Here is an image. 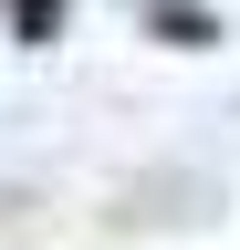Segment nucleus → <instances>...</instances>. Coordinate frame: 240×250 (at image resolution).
<instances>
[{
    "mask_svg": "<svg viewBox=\"0 0 240 250\" xmlns=\"http://www.w3.org/2000/svg\"><path fill=\"white\" fill-rule=\"evenodd\" d=\"M146 31H167V42H209V11H188V0H157V11H146Z\"/></svg>",
    "mask_w": 240,
    "mask_h": 250,
    "instance_id": "f257e3e1",
    "label": "nucleus"
}]
</instances>
